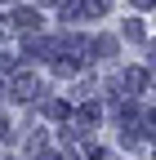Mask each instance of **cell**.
Masks as SVG:
<instances>
[{
	"mask_svg": "<svg viewBox=\"0 0 156 160\" xmlns=\"http://www.w3.org/2000/svg\"><path fill=\"white\" fill-rule=\"evenodd\" d=\"M134 5H138V9H147V5H152V0H134Z\"/></svg>",
	"mask_w": 156,
	"mask_h": 160,
	"instance_id": "5b68a950",
	"label": "cell"
},
{
	"mask_svg": "<svg viewBox=\"0 0 156 160\" xmlns=\"http://www.w3.org/2000/svg\"><path fill=\"white\" fill-rule=\"evenodd\" d=\"M147 125H152V129H156V107H152V111H147Z\"/></svg>",
	"mask_w": 156,
	"mask_h": 160,
	"instance_id": "277c9868",
	"label": "cell"
},
{
	"mask_svg": "<svg viewBox=\"0 0 156 160\" xmlns=\"http://www.w3.org/2000/svg\"><path fill=\"white\" fill-rule=\"evenodd\" d=\"M143 85H147L143 71H125V89H143Z\"/></svg>",
	"mask_w": 156,
	"mask_h": 160,
	"instance_id": "3957f363",
	"label": "cell"
},
{
	"mask_svg": "<svg viewBox=\"0 0 156 160\" xmlns=\"http://www.w3.org/2000/svg\"><path fill=\"white\" fill-rule=\"evenodd\" d=\"M36 93H40V80H36V76H18L13 80V98H18V102H23V98H36Z\"/></svg>",
	"mask_w": 156,
	"mask_h": 160,
	"instance_id": "7a4b0ae2",
	"label": "cell"
},
{
	"mask_svg": "<svg viewBox=\"0 0 156 160\" xmlns=\"http://www.w3.org/2000/svg\"><path fill=\"white\" fill-rule=\"evenodd\" d=\"M40 160H63V156H54V151H49V156H40Z\"/></svg>",
	"mask_w": 156,
	"mask_h": 160,
	"instance_id": "8992f818",
	"label": "cell"
},
{
	"mask_svg": "<svg viewBox=\"0 0 156 160\" xmlns=\"http://www.w3.org/2000/svg\"><path fill=\"white\" fill-rule=\"evenodd\" d=\"M13 27H18V31H27V36H31V31H40V13H36V9H13Z\"/></svg>",
	"mask_w": 156,
	"mask_h": 160,
	"instance_id": "6da1fadb",
	"label": "cell"
}]
</instances>
